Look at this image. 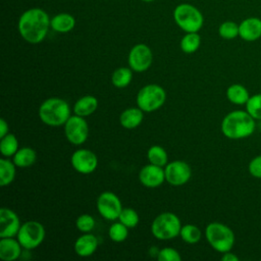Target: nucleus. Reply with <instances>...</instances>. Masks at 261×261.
<instances>
[{
	"instance_id": "nucleus-29",
	"label": "nucleus",
	"mask_w": 261,
	"mask_h": 261,
	"mask_svg": "<svg viewBox=\"0 0 261 261\" xmlns=\"http://www.w3.org/2000/svg\"><path fill=\"white\" fill-rule=\"evenodd\" d=\"M179 236L186 243L196 244L200 241L202 237V232L198 226L194 224H187L181 226Z\"/></svg>"
},
{
	"instance_id": "nucleus-17",
	"label": "nucleus",
	"mask_w": 261,
	"mask_h": 261,
	"mask_svg": "<svg viewBox=\"0 0 261 261\" xmlns=\"http://www.w3.org/2000/svg\"><path fill=\"white\" fill-rule=\"evenodd\" d=\"M21 254V245L13 238H1L0 258L3 261L16 260Z\"/></svg>"
},
{
	"instance_id": "nucleus-15",
	"label": "nucleus",
	"mask_w": 261,
	"mask_h": 261,
	"mask_svg": "<svg viewBox=\"0 0 261 261\" xmlns=\"http://www.w3.org/2000/svg\"><path fill=\"white\" fill-rule=\"evenodd\" d=\"M139 179L147 188H157L165 180V171L161 166L150 163L141 169Z\"/></svg>"
},
{
	"instance_id": "nucleus-11",
	"label": "nucleus",
	"mask_w": 261,
	"mask_h": 261,
	"mask_svg": "<svg viewBox=\"0 0 261 261\" xmlns=\"http://www.w3.org/2000/svg\"><path fill=\"white\" fill-rule=\"evenodd\" d=\"M153 60V54L151 49L145 44L135 45L128 53V65L135 71H145L148 69Z\"/></svg>"
},
{
	"instance_id": "nucleus-7",
	"label": "nucleus",
	"mask_w": 261,
	"mask_h": 261,
	"mask_svg": "<svg viewBox=\"0 0 261 261\" xmlns=\"http://www.w3.org/2000/svg\"><path fill=\"white\" fill-rule=\"evenodd\" d=\"M166 99V93L162 87L150 84L143 87L137 95V105L143 111L151 112L160 108Z\"/></svg>"
},
{
	"instance_id": "nucleus-21",
	"label": "nucleus",
	"mask_w": 261,
	"mask_h": 261,
	"mask_svg": "<svg viewBox=\"0 0 261 261\" xmlns=\"http://www.w3.org/2000/svg\"><path fill=\"white\" fill-rule=\"evenodd\" d=\"M97 107H98V100L94 96L87 95V96L80 98L75 102V104L73 106V112L76 115L85 117V116H89L93 112H95Z\"/></svg>"
},
{
	"instance_id": "nucleus-10",
	"label": "nucleus",
	"mask_w": 261,
	"mask_h": 261,
	"mask_svg": "<svg viewBox=\"0 0 261 261\" xmlns=\"http://www.w3.org/2000/svg\"><path fill=\"white\" fill-rule=\"evenodd\" d=\"M97 209L105 219L114 220L119 217L122 206L119 198L114 193L104 192L98 197Z\"/></svg>"
},
{
	"instance_id": "nucleus-19",
	"label": "nucleus",
	"mask_w": 261,
	"mask_h": 261,
	"mask_svg": "<svg viewBox=\"0 0 261 261\" xmlns=\"http://www.w3.org/2000/svg\"><path fill=\"white\" fill-rule=\"evenodd\" d=\"M51 29L57 33H68L75 25V18L72 14L61 12L54 15L50 21Z\"/></svg>"
},
{
	"instance_id": "nucleus-23",
	"label": "nucleus",
	"mask_w": 261,
	"mask_h": 261,
	"mask_svg": "<svg viewBox=\"0 0 261 261\" xmlns=\"http://www.w3.org/2000/svg\"><path fill=\"white\" fill-rule=\"evenodd\" d=\"M37 154L35 150L30 147L18 149L13 155V163L18 167H29L35 163Z\"/></svg>"
},
{
	"instance_id": "nucleus-24",
	"label": "nucleus",
	"mask_w": 261,
	"mask_h": 261,
	"mask_svg": "<svg viewBox=\"0 0 261 261\" xmlns=\"http://www.w3.org/2000/svg\"><path fill=\"white\" fill-rule=\"evenodd\" d=\"M15 164L8 159H0V185L2 187L11 184L15 177Z\"/></svg>"
},
{
	"instance_id": "nucleus-25",
	"label": "nucleus",
	"mask_w": 261,
	"mask_h": 261,
	"mask_svg": "<svg viewBox=\"0 0 261 261\" xmlns=\"http://www.w3.org/2000/svg\"><path fill=\"white\" fill-rule=\"evenodd\" d=\"M201 44V37L198 33H187L180 40V49L185 53L196 52Z\"/></svg>"
},
{
	"instance_id": "nucleus-32",
	"label": "nucleus",
	"mask_w": 261,
	"mask_h": 261,
	"mask_svg": "<svg viewBox=\"0 0 261 261\" xmlns=\"http://www.w3.org/2000/svg\"><path fill=\"white\" fill-rule=\"evenodd\" d=\"M109 238L113 241V242H122L124 241L127 236H128V227L125 226L123 223L119 222H114L110 227H109V231H108Z\"/></svg>"
},
{
	"instance_id": "nucleus-31",
	"label": "nucleus",
	"mask_w": 261,
	"mask_h": 261,
	"mask_svg": "<svg viewBox=\"0 0 261 261\" xmlns=\"http://www.w3.org/2000/svg\"><path fill=\"white\" fill-rule=\"evenodd\" d=\"M218 34L224 40H232L239 37V24L232 20H225L220 23Z\"/></svg>"
},
{
	"instance_id": "nucleus-22",
	"label": "nucleus",
	"mask_w": 261,
	"mask_h": 261,
	"mask_svg": "<svg viewBox=\"0 0 261 261\" xmlns=\"http://www.w3.org/2000/svg\"><path fill=\"white\" fill-rule=\"evenodd\" d=\"M250 93L241 84H232L226 90V97L229 102L236 105H246L250 98Z\"/></svg>"
},
{
	"instance_id": "nucleus-26",
	"label": "nucleus",
	"mask_w": 261,
	"mask_h": 261,
	"mask_svg": "<svg viewBox=\"0 0 261 261\" xmlns=\"http://www.w3.org/2000/svg\"><path fill=\"white\" fill-rule=\"evenodd\" d=\"M147 157H148V160L150 161V163L161 166V167L165 166L167 164V160H168L166 151L158 145H154L149 148V150L147 152Z\"/></svg>"
},
{
	"instance_id": "nucleus-36",
	"label": "nucleus",
	"mask_w": 261,
	"mask_h": 261,
	"mask_svg": "<svg viewBox=\"0 0 261 261\" xmlns=\"http://www.w3.org/2000/svg\"><path fill=\"white\" fill-rule=\"evenodd\" d=\"M248 171L253 177L261 179V154L251 159L248 165Z\"/></svg>"
},
{
	"instance_id": "nucleus-18",
	"label": "nucleus",
	"mask_w": 261,
	"mask_h": 261,
	"mask_svg": "<svg viewBox=\"0 0 261 261\" xmlns=\"http://www.w3.org/2000/svg\"><path fill=\"white\" fill-rule=\"evenodd\" d=\"M98 247V240L91 233L80 237L74 243V251L81 257L91 256Z\"/></svg>"
},
{
	"instance_id": "nucleus-5",
	"label": "nucleus",
	"mask_w": 261,
	"mask_h": 261,
	"mask_svg": "<svg viewBox=\"0 0 261 261\" xmlns=\"http://www.w3.org/2000/svg\"><path fill=\"white\" fill-rule=\"evenodd\" d=\"M206 240L209 245L219 253H225L234 245V233L230 227L220 222H211L205 229Z\"/></svg>"
},
{
	"instance_id": "nucleus-37",
	"label": "nucleus",
	"mask_w": 261,
	"mask_h": 261,
	"mask_svg": "<svg viewBox=\"0 0 261 261\" xmlns=\"http://www.w3.org/2000/svg\"><path fill=\"white\" fill-rule=\"evenodd\" d=\"M222 261H239V257L237 255H234L233 253H230V251L223 253L222 257H221Z\"/></svg>"
},
{
	"instance_id": "nucleus-20",
	"label": "nucleus",
	"mask_w": 261,
	"mask_h": 261,
	"mask_svg": "<svg viewBox=\"0 0 261 261\" xmlns=\"http://www.w3.org/2000/svg\"><path fill=\"white\" fill-rule=\"evenodd\" d=\"M144 114L141 108L132 107L125 109L119 116L120 124L125 128H135L141 124Z\"/></svg>"
},
{
	"instance_id": "nucleus-14",
	"label": "nucleus",
	"mask_w": 261,
	"mask_h": 261,
	"mask_svg": "<svg viewBox=\"0 0 261 261\" xmlns=\"http://www.w3.org/2000/svg\"><path fill=\"white\" fill-rule=\"evenodd\" d=\"M20 228L19 218L14 211L8 208H1L0 210V237L13 238L17 236Z\"/></svg>"
},
{
	"instance_id": "nucleus-12",
	"label": "nucleus",
	"mask_w": 261,
	"mask_h": 261,
	"mask_svg": "<svg viewBox=\"0 0 261 261\" xmlns=\"http://www.w3.org/2000/svg\"><path fill=\"white\" fill-rule=\"evenodd\" d=\"M165 180L172 186H181L186 184L192 174L190 165L180 160L172 161L165 165Z\"/></svg>"
},
{
	"instance_id": "nucleus-27",
	"label": "nucleus",
	"mask_w": 261,
	"mask_h": 261,
	"mask_svg": "<svg viewBox=\"0 0 261 261\" xmlns=\"http://www.w3.org/2000/svg\"><path fill=\"white\" fill-rule=\"evenodd\" d=\"M17 150H18V142L14 135L7 134L3 138H1L0 151L3 156L5 157L13 156Z\"/></svg>"
},
{
	"instance_id": "nucleus-38",
	"label": "nucleus",
	"mask_w": 261,
	"mask_h": 261,
	"mask_svg": "<svg viewBox=\"0 0 261 261\" xmlns=\"http://www.w3.org/2000/svg\"><path fill=\"white\" fill-rule=\"evenodd\" d=\"M8 134V124L5 119H0V138H3Z\"/></svg>"
},
{
	"instance_id": "nucleus-8",
	"label": "nucleus",
	"mask_w": 261,
	"mask_h": 261,
	"mask_svg": "<svg viewBox=\"0 0 261 261\" xmlns=\"http://www.w3.org/2000/svg\"><path fill=\"white\" fill-rule=\"evenodd\" d=\"M45 238V228L43 224L36 220H30L20 225L17 232V240L21 247L31 250L41 245Z\"/></svg>"
},
{
	"instance_id": "nucleus-1",
	"label": "nucleus",
	"mask_w": 261,
	"mask_h": 261,
	"mask_svg": "<svg viewBox=\"0 0 261 261\" xmlns=\"http://www.w3.org/2000/svg\"><path fill=\"white\" fill-rule=\"evenodd\" d=\"M51 18L48 13L39 7L27 9L18 18V32L21 38L30 44H39L47 36Z\"/></svg>"
},
{
	"instance_id": "nucleus-34",
	"label": "nucleus",
	"mask_w": 261,
	"mask_h": 261,
	"mask_svg": "<svg viewBox=\"0 0 261 261\" xmlns=\"http://www.w3.org/2000/svg\"><path fill=\"white\" fill-rule=\"evenodd\" d=\"M76 227L82 232H89L95 226V219L89 214H82L76 219Z\"/></svg>"
},
{
	"instance_id": "nucleus-39",
	"label": "nucleus",
	"mask_w": 261,
	"mask_h": 261,
	"mask_svg": "<svg viewBox=\"0 0 261 261\" xmlns=\"http://www.w3.org/2000/svg\"><path fill=\"white\" fill-rule=\"evenodd\" d=\"M141 1H143V2H152L154 0H141Z\"/></svg>"
},
{
	"instance_id": "nucleus-16",
	"label": "nucleus",
	"mask_w": 261,
	"mask_h": 261,
	"mask_svg": "<svg viewBox=\"0 0 261 261\" xmlns=\"http://www.w3.org/2000/svg\"><path fill=\"white\" fill-rule=\"evenodd\" d=\"M239 37L246 42H255L261 38V18L250 16L239 23Z\"/></svg>"
},
{
	"instance_id": "nucleus-6",
	"label": "nucleus",
	"mask_w": 261,
	"mask_h": 261,
	"mask_svg": "<svg viewBox=\"0 0 261 261\" xmlns=\"http://www.w3.org/2000/svg\"><path fill=\"white\" fill-rule=\"evenodd\" d=\"M181 229L179 218L171 212L159 214L152 222L151 231L158 240H170L177 237Z\"/></svg>"
},
{
	"instance_id": "nucleus-2",
	"label": "nucleus",
	"mask_w": 261,
	"mask_h": 261,
	"mask_svg": "<svg viewBox=\"0 0 261 261\" xmlns=\"http://www.w3.org/2000/svg\"><path fill=\"white\" fill-rule=\"evenodd\" d=\"M256 128L255 119L246 110H233L227 113L221 122L222 134L231 140L250 137Z\"/></svg>"
},
{
	"instance_id": "nucleus-30",
	"label": "nucleus",
	"mask_w": 261,
	"mask_h": 261,
	"mask_svg": "<svg viewBox=\"0 0 261 261\" xmlns=\"http://www.w3.org/2000/svg\"><path fill=\"white\" fill-rule=\"evenodd\" d=\"M245 107L246 111L255 120H261V93L250 96Z\"/></svg>"
},
{
	"instance_id": "nucleus-9",
	"label": "nucleus",
	"mask_w": 261,
	"mask_h": 261,
	"mask_svg": "<svg viewBox=\"0 0 261 261\" xmlns=\"http://www.w3.org/2000/svg\"><path fill=\"white\" fill-rule=\"evenodd\" d=\"M66 139L73 145H82L89 136V125L86 119L80 115L70 116L64 124Z\"/></svg>"
},
{
	"instance_id": "nucleus-4",
	"label": "nucleus",
	"mask_w": 261,
	"mask_h": 261,
	"mask_svg": "<svg viewBox=\"0 0 261 261\" xmlns=\"http://www.w3.org/2000/svg\"><path fill=\"white\" fill-rule=\"evenodd\" d=\"M173 19L186 33H198L204 24L202 12L194 5L180 3L173 10Z\"/></svg>"
},
{
	"instance_id": "nucleus-35",
	"label": "nucleus",
	"mask_w": 261,
	"mask_h": 261,
	"mask_svg": "<svg viewBox=\"0 0 261 261\" xmlns=\"http://www.w3.org/2000/svg\"><path fill=\"white\" fill-rule=\"evenodd\" d=\"M157 258L159 261H180L179 253L173 248H163L158 251Z\"/></svg>"
},
{
	"instance_id": "nucleus-3",
	"label": "nucleus",
	"mask_w": 261,
	"mask_h": 261,
	"mask_svg": "<svg viewBox=\"0 0 261 261\" xmlns=\"http://www.w3.org/2000/svg\"><path fill=\"white\" fill-rule=\"evenodd\" d=\"M70 116L68 103L60 98H49L45 100L39 108V117L45 124L50 126L65 124Z\"/></svg>"
},
{
	"instance_id": "nucleus-28",
	"label": "nucleus",
	"mask_w": 261,
	"mask_h": 261,
	"mask_svg": "<svg viewBox=\"0 0 261 261\" xmlns=\"http://www.w3.org/2000/svg\"><path fill=\"white\" fill-rule=\"evenodd\" d=\"M132 77L133 73L130 68L119 67L112 73L111 82L117 88H124L130 83Z\"/></svg>"
},
{
	"instance_id": "nucleus-33",
	"label": "nucleus",
	"mask_w": 261,
	"mask_h": 261,
	"mask_svg": "<svg viewBox=\"0 0 261 261\" xmlns=\"http://www.w3.org/2000/svg\"><path fill=\"white\" fill-rule=\"evenodd\" d=\"M119 221L123 223L128 228L135 227L139 223V215L138 213L132 208H124L121 210L119 217Z\"/></svg>"
},
{
	"instance_id": "nucleus-13",
	"label": "nucleus",
	"mask_w": 261,
	"mask_h": 261,
	"mask_svg": "<svg viewBox=\"0 0 261 261\" xmlns=\"http://www.w3.org/2000/svg\"><path fill=\"white\" fill-rule=\"evenodd\" d=\"M70 162L72 167L80 173L88 174L93 172L98 165L97 156L90 150L79 149L71 155Z\"/></svg>"
}]
</instances>
